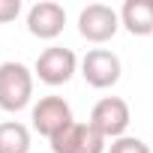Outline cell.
Here are the masks:
<instances>
[{"label": "cell", "instance_id": "12", "mask_svg": "<svg viewBox=\"0 0 153 153\" xmlns=\"http://www.w3.org/2000/svg\"><path fill=\"white\" fill-rule=\"evenodd\" d=\"M21 12V0H0V24L15 21Z\"/></svg>", "mask_w": 153, "mask_h": 153}, {"label": "cell", "instance_id": "8", "mask_svg": "<svg viewBox=\"0 0 153 153\" xmlns=\"http://www.w3.org/2000/svg\"><path fill=\"white\" fill-rule=\"evenodd\" d=\"M66 27V9L54 0H39L27 12V30L36 39H57Z\"/></svg>", "mask_w": 153, "mask_h": 153}, {"label": "cell", "instance_id": "3", "mask_svg": "<svg viewBox=\"0 0 153 153\" xmlns=\"http://www.w3.org/2000/svg\"><path fill=\"white\" fill-rule=\"evenodd\" d=\"M129 120H132V114H129V105H126V99H120V96H105V99H99L96 105H93V111H90V126L108 141H117V138H123L126 135V129H129Z\"/></svg>", "mask_w": 153, "mask_h": 153}, {"label": "cell", "instance_id": "4", "mask_svg": "<svg viewBox=\"0 0 153 153\" xmlns=\"http://www.w3.org/2000/svg\"><path fill=\"white\" fill-rule=\"evenodd\" d=\"M51 153H108V147L105 138L90 126V120H75L51 138Z\"/></svg>", "mask_w": 153, "mask_h": 153}, {"label": "cell", "instance_id": "7", "mask_svg": "<svg viewBox=\"0 0 153 153\" xmlns=\"http://www.w3.org/2000/svg\"><path fill=\"white\" fill-rule=\"evenodd\" d=\"M30 120H33V129H36L39 135H45L48 141H51L57 132H63L69 123H75L72 108H69V102H66L63 96H42V99L33 105Z\"/></svg>", "mask_w": 153, "mask_h": 153}, {"label": "cell", "instance_id": "6", "mask_svg": "<svg viewBox=\"0 0 153 153\" xmlns=\"http://www.w3.org/2000/svg\"><path fill=\"white\" fill-rule=\"evenodd\" d=\"M120 30V12H114L111 6L105 3H90L78 12V33L87 39V42H108L114 33Z\"/></svg>", "mask_w": 153, "mask_h": 153}, {"label": "cell", "instance_id": "11", "mask_svg": "<svg viewBox=\"0 0 153 153\" xmlns=\"http://www.w3.org/2000/svg\"><path fill=\"white\" fill-rule=\"evenodd\" d=\"M108 153H150V147H147L141 138H135V135H123V138L111 141Z\"/></svg>", "mask_w": 153, "mask_h": 153}, {"label": "cell", "instance_id": "9", "mask_svg": "<svg viewBox=\"0 0 153 153\" xmlns=\"http://www.w3.org/2000/svg\"><path fill=\"white\" fill-rule=\"evenodd\" d=\"M120 24L132 36H153V0H126L120 9Z\"/></svg>", "mask_w": 153, "mask_h": 153}, {"label": "cell", "instance_id": "1", "mask_svg": "<svg viewBox=\"0 0 153 153\" xmlns=\"http://www.w3.org/2000/svg\"><path fill=\"white\" fill-rule=\"evenodd\" d=\"M30 99H33V72L18 60L0 63V108L15 114L27 108Z\"/></svg>", "mask_w": 153, "mask_h": 153}, {"label": "cell", "instance_id": "10", "mask_svg": "<svg viewBox=\"0 0 153 153\" xmlns=\"http://www.w3.org/2000/svg\"><path fill=\"white\" fill-rule=\"evenodd\" d=\"M0 153H30V129L18 120L0 123Z\"/></svg>", "mask_w": 153, "mask_h": 153}, {"label": "cell", "instance_id": "2", "mask_svg": "<svg viewBox=\"0 0 153 153\" xmlns=\"http://www.w3.org/2000/svg\"><path fill=\"white\" fill-rule=\"evenodd\" d=\"M75 69H78V57H75V51L72 48H63V45H51V48H45L36 57L33 75H36L42 84H48V87H60V84H66L72 75H75Z\"/></svg>", "mask_w": 153, "mask_h": 153}, {"label": "cell", "instance_id": "5", "mask_svg": "<svg viewBox=\"0 0 153 153\" xmlns=\"http://www.w3.org/2000/svg\"><path fill=\"white\" fill-rule=\"evenodd\" d=\"M120 57L108 48H90L81 60V75H84V81L96 90H108L120 81Z\"/></svg>", "mask_w": 153, "mask_h": 153}]
</instances>
